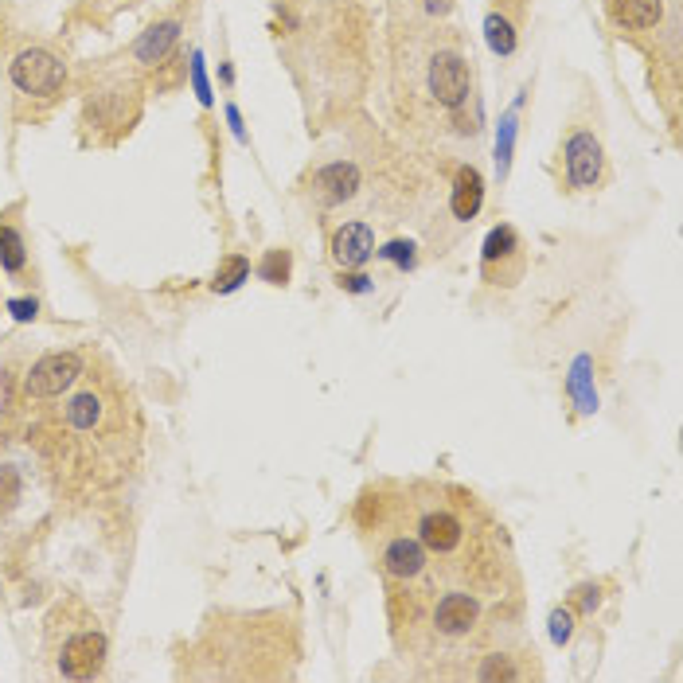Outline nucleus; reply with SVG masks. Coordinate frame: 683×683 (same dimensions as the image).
I'll return each mask as SVG.
<instances>
[{"label":"nucleus","instance_id":"obj_1","mask_svg":"<svg viewBox=\"0 0 683 683\" xmlns=\"http://www.w3.org/2000/svg\"><path fill=\"white\" fill-rule=\"evenodd\" d=\"M8 75H12V82H16L24 94L51 98V94H59V90H63V82H67V67H63L51 51L32 47V51H20V55L12 59Z\"/></svg>","mask_w":683,"mask_h":683},{"label":"nucleus","instance_id":"obj_2","mask_svg":"<svg viewBox=\"0 0 683 683\" xmlns=\"http://www.w3.org/2000/svg\"><path fill=\"white\" fill-rule=\"evenodd\" d=\"M481 613H484V605L477 594H469V590H449L442 602L434 605L430 625H434V633L445 637V641H465L469 633H477Z\"/></svg>","mask_w":683,"mask_h":683},{"label":"nucleus","instance_id":"obj_3","mask_svg":"<svg viewBox=\"0 0 683 683\" xmlns=\"http://www.w3.org/2000/svg\"><path fill=\"white\" fill-rule=\"evenodd\" d=\"M79 375H82L79 352H55V356H43L40 363H32V371H28V379H24V391H28L32 399H55V395H63Z\"/></svg>","mask_w":683,"mask_h":683},{"label":"nucleus","instance_id":"obj_4","mask_svg":"<svg viewBox=\"0 0 683 683\" xmlns=\"http://www.w3.org/2000/svg\"><path fill=\"white\" fill-rule=\"evenodd\" d=\"M465 535H469L465 516H457L449 508H426L422 520H418V543L430 555H457L461 543H465Z\"/></svg>","mask_w":683,"mask_h":683},{"label":"nucleus","instance_id":"obj_5","mask_svg":"<svg viewBox=\"0 0 683 683\" xmlns=\"http://www.w3.org/2000/svg\"><path fill=\"white\" fill-rule=\"evenodd\" d=\"M430 94H434L442 106H449V110H457V106L469 98V67H465L461 55L442 51V55L430 63Z\"/></svg>","mask_w":683,"mask_h":683},{"label":"nucleus","instance_id":"obj_6","mask_svg":"<svg viewBox=\"0 0 683 683\" xmlns=\"http://www.w3.org/2000/svg\"><path fill=\"white\" fill-rule=\"evenodd\" d=\"M379 566H383V574H387L391 582H414V578H422V574H426V566H430V551H426L418 539L399 535V539H391V543L383 547Z\"/></svg>","mask_w":683,"mask_h":683},{"label":"nucleus","instance_id":"obj_7","mask_svg":"<svg viewBox=\"0 0 683 683\" xmlns=\"http://www.w3.org/2000/svg\"><path fill=\"white\" fill-rule=\"evenodd\" d=\"M106 660V637L102 633H79L63 644V656H59V668L63 676L71 680H90Z\"/></svg>","mask_w":683,"mask_h":683},{"label":"nucleus","instance_id":"obj_8","mask_svg":"<svg viewBox=\"0 0 683 683\" xmlns=\"http://www.w3.org/2000/svg\"><path fill=\"white\" fill-rule=\"evenodd\" d=\"M566 172L574 188H594L602 180V145L590 133H574L566 141Z\"/></svg>","mask_w":683,"mask_h":683},{"label":"nucleus","instance_id":"obj_9","mask_svg":"<svg viewBox=\"0 0 683 683\" xmlns=\"http://www.w3.org/2000/svg\"><path fill=\"white\" fill-rule=\"evenodd\" d=\"M375 254V235L367 223H348L332 235V258L344 266V270H360L363 262Z\"/></svg>","mask_w":683,"mask_h":683},{"label":"nucleus","instance_id":"obj_10","mask_svg":"<svg viewBox=\"0 0 683 683\" xmlns=\"http://www.w3.org/2000/svg\"><path fill=\"white\" fill-rule=\"evenodd\" d=\"M313 184H317V192H321L324 203H340V200H352L356 196V188H360V168L356 164H328L321 168L317 176H313Z\"/></svg>","mask_w":683,"mask_h":683},{"label":"nucleus","instance_id":"obj_11","mask_svg":"<svg viewBox=\"0 0 683 683\" xmlns=\"http://www.w3.org/2000/svg\"><path fill=\"white\" fill-rule=\"evenodd\" d=\"M484 203V180L477 168H461L457 172V184H453V200H449V207H453V215L461 219V223H469L477 211H481Z\"/></svg>","mask_w":683,"mask_h":683},{"label":"nucleus","instance_id":"obj_12","mask_svg":"<svg viewBox=\"0 0 683 683\" xmlns=\"http://www.w3.org/2000/svg\"><path fill=\"white\" fill-rule=\"evenodd\" d=\"M660 12H664L660 0H617L613 4L617 24H625V28H652V24H660Z\"/></svg>","mask_w":683,"mask_h":683},{"label":"nucleus","instance_id":"obj_13","mask_svg":"<svg viewBox=\"0 0 683 683\" xmlns=\"http://www.w3.org/2000/svg\"><path fill=\"white\" fill-rule=\"evenodd\" d=\"M180 36V24H157V28H149L141 43H137V59L141 63H161L164 55H168V47L176 43Z\"/></svg>","mask_w":683,"mask_h":683},{"label":"nucleus","instance_id":"obj_14","mask_svg":"<svg viewBox=\"0 0 683 683\" xmlns=\"http://www.w3.org/2000/svg\"><path fill=\"white\" fill-rule=\"evenodd\" d=\"M67 422H71L75 430H94V426L102 422V399H98L94 391L75 395L71 406H67Z\"/></svg>","mask_w":683,"mask_h":683},{"label":"nucleus","instance_id":"obj_15","mask_svg":"<svg viewBox=\"0 0 683 683\" xmlns=\"http://www.w3.org/2000/svg\"><path fill=\"white\" fill-rule=\"evenodd\" d=\"M516 254H520V239H516V231H512V227H496V231L484 239V270H492L496 262L516 258Z\"/></svg>","mask_w":683,"mask_h":683},{"label":"nucleus","instance_id":"obj_16","mask_svg":"<svg viewBox=\"0 0 683 683\" xmlns=\"http://www.w3.org/2000/svg\"><path fill=\"white\" fill-rule=\"evenodd\" d=\"M484 36H488V47H492L496 55H512V51H516V28H512L504 16H496V12L484 20Z\"/></svg>","mask_w":683,"mask_h":683},{"label":"nucleus","instance_id":"obj_17","mask_svg":"<svg viewBox=\"0 0 683 683\" xmlns=\"http://www.w3.org/2000/svg\"><path fill=\"white\" fill-rule=\"evenodd\" d=\"M246 278H250V262L239 258V254H231V258L219 266V274H215L211 289H215V293H231V289H239Z\"/></svg>","mask_w":683,"mask_h":683},{"label":"nucleus","instance_id":"obj_18","mask_svg":"<svg viewBox=\"0 0 683 683\" xmlns=\"http://www.w3.org/2000/svg\"><path fill=\"white\" fill-rule=\"evenodd\" d=\"M0 262H4V270H20L24 266V239L12 227H4V223H0Z\"/></svg>","mask_w":683,"mask_h":683},{"label":"nucleus","instance_id":"obj_19","mask_svg":"<svg viewBox=\"0 0 683 683\" xmlns=\"http://www.w3.org/2000/svg\"><path fill=\"white\" fill-rule=\"evenodd\" d=\"M262 278L270 285H285V278H289V254H285V250H270V254H266Z\"/></svg>","mask_w":683,"mask_h":683},{"label":"nucleus","instance_id":"obj_20","mask_svg":"<svg viewBox=\"0 0 683 683\" xmlns=\"http://www.w3.org/2000/svg\"><path fill=\"white\" fill-rule=\"evenodd\" d=\"M520 672L512 668L508 656H488V664L481 668V680H516Z\"/></svg>","mask_w":683,"mask_h":683},{"label":"nucleus","instance_id":"obj_21","mask_svg":"<svg viewBox=\"0 0 683 683\" xmlns=\"http://www.w3.org/2000/svg\"><path fill=\"white\" fill-rule=\"evenodd\" d=\"M570 625H574V621H570L566 609H555V613H551V637H555V644L570 641Z\"/></svg>","mask_w":683,"mask_h":683},{"label":"nucleus","instance_id":"obj_22","mask_svg":"<svg viewBox=\"0 0 683 683\" xmlns=\"http://www.w3.org/2000/svg\"><path fill=\"white\" fill-rule=\"evenodd\" d=\"M410 250H414L410 242H391V246H387L383 254H387V258H395L399 266H410V262H414V254H410Z\"/></svg>","mask_w":683,"mask_h":683},{"label":"nucleus","instance_id":"obj_23","mask_svg":"<svg viewBox=\"0 0 683 683\" xmlns=\"http://www.w3.org/2000/svg\"><path fill=\"white\" fill-rule=\"evenodd\" d=\"M8 309H12L16 321H32L36 317V301H8Z\"/></svg>","mask_w":683,"mask_h":683},{"label":"nucleus","instance_id":"obj_24","mask_svg":"<svg viewBox=\"0 0 683 683\" xmlns=\"http://www.w3.org/2000/svg\"><path fill=\"white\" fill-rule=\"evenodd\" d=\"M508 149H512V118L504 121V133H500V145H496V153H500V164L508 161Z\"/></svg>","mask_w":683,"mask_h":683}]
</instances>
